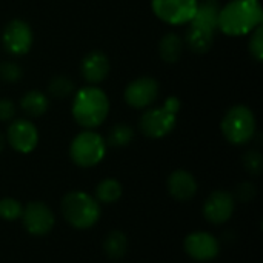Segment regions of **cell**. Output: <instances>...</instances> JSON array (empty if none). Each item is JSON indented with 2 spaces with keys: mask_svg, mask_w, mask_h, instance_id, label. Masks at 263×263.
Wrapping results in <instances>:
<instances>
[{
  "mask_svg": "<svg viewBox=\"0 0 263 263\" xmlns=\"http://www.w3.org/2000/svg\"><path fill=\"white\" fill-rule=\"evenodd\" d=\"M49 108V99L42 91L32 89L20 99V109L29 117H40Z\"/></svg>",
  "mask_w": 263,
  "mask_h": 263,
  "instance_id": "17",
  "label": "cell"
},
{
  "mask_svg": "<svg viewBox=\"0 0 263 263\" xmlns=\"http://www.w3.org/2000/svg\"><path fill=\"white\" fill-rule=\"evenodd\" d=\"M74 89H76L74 82L66 76H55V77L51 79V82L48 85V92L54 99L69 97L74 92Z\"/></svg>",
  "mask_w": 263,
  "mask_h": 263,
  "instance_id": "22",
  "label": "cell"
},
{
  "mask_svg": "<svg viewBox=\"0 0 263 263\" xmlns=\"http://www.w3.org/2000/svg\"><path fill=\"white\" fill-rule=\"evenodd\" d=\"M106 154V142L105 139L92 131L85 129L79 133L69 146L71 160L80 168H92L99 165Z\"/></svg>",
  "mask_w": 263,
  "mask_h": 263,
  "instance_id": "7",
  "label": "cell"
},
{
  "mask_svg": "<svg viewBox=\"0 0 263 263\" xmlns=\"http://www.w3.org/2000/svg\"><path fill=\"white\" fill-rule=\"evenodd\" d=\"M22 222L25 230L32 236H45L54 227L52 211L42 202H31L22 210Z\"/></svg>",
  "mask_w": 263,
  "mask_h": 263,
  "instance_id": "12",
  "label": "cell"
},
{
  "mask_svg": "<svg viewBox=\"0 0 263 263\" xmlns=\"http://www.w3.org/2000/svg\"><path fill=\"white\" fill-rule=\"evenodd\" d=\"M254 196H256V186L253 183H250V182L240 183L237 186V190H236V197L240 202H243V203H247L251 199H254Z\"/></svg>",
  "mask_w": 263,
  "mask_h": 263,
  "instance_id": "28",
  "label": "cell"
},
{
  "mask_svg": "<svg viewBox=\"0 0 263 263\" xmlns=\"http://www.w3.org/2000/svg\"><path fill=\"white\" fill-rule=\"evenodd\" d=\"M134 139V131L126 123H117L109 129L108 134V145L112 148H123L128 146Z\"/></svg>",
  "mask_w": 263,
  "mask_h": 263,
  "instance_id": "21",
  "label": "cell"
},
{
  "mask_svg": "<svg viewBox=\"0 0 263 263\" xmlns=\"http://www.w3.org/2000/svg\"><path fill=\"white\" fill-rule=\"evenodd\" d=\"M22 210L23 208H22L20 202L15 200V199L6 197V199L0 200V219H3V220L12 222V220L20 219Z\"/></svg>",
  "mask_w": 263,
  "mask_h": 263,
  "instance_id": "23",
  "label": "cell"
},
{
  "mask_svg": "<svg viewBox=\"0 0 263 263\" xmlns=\"http://www.w3.org/2000/svg\"><path fill=\"white\" fill-rule=\"evenodd\" d=\"M23 76V71H22V66L15 62H5V63H0V79L8 82V83H15L22 79Z\"/></svg>",
  "mask_w": 263,
  "mask_h": 263,
  "instance_id": "24",
  "label": "cell"
},
{
  "mask_svg": "<svg viewBox=\"0 0 263 263\" xmlns=\"http://www.w3.org/2000/svg\"><path fill=\"white\" fill-rule=\"evenodd\" d=\"M6 142L9 146L22 154H29L39 143V131L28 119H17L8 126Z\"/></svg>",
  "mask_w": 263,
  "mask_h": 263,
  "instance_id": "11",
  "label": "cell"
},
{
  "mask_svg": "<svg viewBox=\"0 0 263 263\" xmlns=\"http://www.w3.org/2000/svg\"><path fill=\"white\" fill-rule=\"evenodd\" d=\"M180 105V99L171 96L165 100L163 105L157 108H148L139 120V126L143 136L149 139H162L168 136L176 126Z\"/></svg>",
  "mask_w": 263,
  "mask_h": 263,
  "instance_id": "5",
  "label": "cell"
},
{
  "mask_svg": "<svg viewBox=\"0 0 263 263\" xmlns=\"http://www.w3.org/2000/svg\"><path fill=\"white\" fill-rule=\"evenodd\" d=\"M109 71H111V63H109L108 55L102 51H97V49L88 52L80 63L82 77L89 85L102 83L108 77Z\"/></svg>",
  "mask_w": 263,
  "mask_h": 263,
  "instance_id": "15",
  "label": "cell"
},
{
  "mask_svg": "<svg viewBox=\"0 0 263 263\" xmlns=\"http://www.w3.org/2000/svg\"><path fill=\"white\" fill-rule=\"evenodd\" d=\"M159 94V82L149 76H142L126 85L123 99L134 109H146L157 100Z\"/></svg>",
  "mask_w": 263,
  "mask_h": 263,
  "instance_id": "10",
  "label": "cell"
},
{
  "mask_svg": "<svg viewBox=\"0 0 263 263\" xmlns=\"http://www.w3.org/2000/svg\"><path fill=\"white\" fill-rule=\"evenodd\" d=\"M263 22V9L259 0H231L220 6L217 28L220 32L237 37L248 35Z\"/></svg>",
  "mask_w": 263,
  "mask_h": 263,
  "instance_id": "1",
  "label": "cell"
},
{
  "mask_svg": "<svg viewBox=\"0 0 263 263\" xmlns=\"http://www.w3.org/2000/svg\"><path fill=\"white\" fill-rule=\"evenodd\" d=\"M122 196V185L116 179H105L96 188V200L99 203H114Z\"/></svg>",
  "mask_w": 263,
  "mask_h": 263,
  "instance_id": "19",
  "label": "cell"
},
{
  "mask_svg": "<svg viewBox=\"0 0 263 263\" xmlns=\"http://www.w3.org/2000/svg\"><path fill=\"white\" fill-rule=\"evenodd\" d=\"M243 166L245 170L253 174V176H259L263 170V157L262 154L256 149H250L245 156H243Z\"/></svg>",
  "mask_w": 263,
  "mask_h": 263,
  "instance_id": "25",
  "label": "cell"
},
{
  "mask_svg": "<svg viewBox=\"0 0 263 263\" xmlns=\"http://www.w3.org/2000/svg\"><path fill=\"white\" fill-rule=\"evenodd\" d=\"M14 117H15V103L8 97L0 99V120L9 122Z\"/></svg>",
  "mask_w": 263,
  "mask_h": 263,
  "instance_id": "27",
  "label": "cell"
},
{
  "mask_svg": "<svg viewBox=\"0 0 263 263\" xmlns=\"http://www.w3.org/2000/svg\"><path fill=\"white\" fill-rule=\"evenodd\" d=\"M220 3L219 0H202L199 2L197 11L190 22L186 31V45L197 54H205L214 43L217 28Z\"/></svg>",
  "mask_w": 263,
  "mask_h": 263,
  "instance_id": "2",
  "label": "cell"
},
{
  "mask_svg": "<svg viewBox=\"0 0 263 263\" xmlns=\"http://www.w3.org/2000/svg\"><path fill=\"white\" fill-rule=\"evenodd\" d=\"M168 191L176 200L186 202L196 196L197 182L191 173L185 170H177L168 179Z\"/></svg>",
  "mask_w": 263,
  "mask_h": 263,
  "instance_id": "16",
  "label": "cell"
},
{
  "mask_svg": "<svg viewBox=\"0 0 263 263\" xmlns=\"http://www.w3.org/2000/svg\"><path fill=\"white\" fill-rule=\"evenodd\" d=\"M103 250L108 257L111 259H122L126 254L128 250V239L122 231H111L105 242H103Z\"/></svg>",
  "mask_w": 263,
  "mask_h": 263,
  "instance_id": "20",
  "label": "cell"
},
{
  "mask_svg": "<svg viewBox=\"0 0 263 263\" xmlns=\"http://www.w3.org/2000/svg\"><path fill=\"white\" fill-rule=\"evenodd\" d=\"M183 48H185V42L182 40V37L177 35L176 32H168L159 42L160 59L166 63H176L182 57Z\"/></svg>",
  "mask_w": 263,
  "mask_h": 263,
  "instance_id": "18",
  "label": "cell"
},
{
  "mask_svg": "<svg viewBox=\"0 0 263 263\" xmlns=\"http://www.w3.org/2000/svg\"><path fill=\"white\" fill-rule=\"evenodd\" d=\"M71 112L82 128L94 129L106 120L109 114V99L106 92L97 86H83L74 94Z\"/></svg>",
  "mask_w": 263,
  "mask_h": 263,
  "instance_id": "3",
  "label": "cell"
},
{
  "mask_svg": "<svg viewBox=\"0 0 263 263\" xmlns=\"http://www.w3.org/2000/svg\"><path fill=\"white\" fill-rule=\"evenodd\" d=\"M199 0H151L153 12L168 25H186L194 17Z\"/></svg>",
  "mask_w": 263,
  "mask_h": 263,
  "instance_id": "8",
  "label": "cell"
},
{
  "mask_svg": "<svg viewBox=\"0 0 263 263\" xmlns=\"http://www.w3.org/2000/svg\"><path fill=\"white\" fill-rule=\"evenodd\" d=\"M3 148H5V137L3 134H0V153L3 151Z\"/></svg>",
  "mask_w": 263,
  "mask_h": 263,
  "instance_id": "29",
  "label": "cell"
},
{
  "mask_svg": "<svg viewBox=\"0 0 263 263\" xmlns=\"http://www.w3.org/2000/svg\"><path fill=\"white\" fill-rule=\"evenodd\" d=\"M62 214L71 227L88 230L100 217V203L83 191H71L62 199Z\"/></svg>",
  "mask_w": 263,
  "mask_h": 263,
  "instance_id": "4",
  "label": "cell"
},
{
  "mask_svg": "<svg viewBox=\"0 0 263 263\" xmlns=\"http://www.w3.org/2000/svg\"><path fill=\"white\" fill-rule=\"evenodd\" d=\"M250 43H248V48H250V52L251 55L257 60V62H262L263 60V26H257L251 34H250Z\"/></svg>",
  "mask_w": 263,
  "mask_h": 263,
  "instance_id": "26",
  "label": "cell"
},
{
  "mask_svg": "<svg viewBox=\"0 0 263 263\" xmlns=\"http://www.w3.org/2000/svg\"><path fill=\"white\" fill-rule=\"evenodd\" d=\"M2 42L5 49L12 55H25L31 51L34 43V32L28 22L14 18L3 28Z\"/></svg>",
  "mask_w": 263,
  "mask_h": 263,
  "instance_id": "9",
  "label": "cell"
},
{
  "mask_svg": "<svg viewBox=\"0 0 263 263\" xmlns=\"http://www.w3.org/2000/svg\"><path fill=\"white\" fill-rule=\"evenodd\" d=\"M185 251L190 257L199 262H210L220 253V245L210 233L197 231L185 239Z\"/></svg>",
  "mask_w": 263,
  "mask_h": 263,
  "instance_id": "14",
  "label": "cell"
},
{
  "mask_svg": "<svg viewBox=\"0 0 263 263\" xmlns=\"http://www.w3.org/2000/svg\"><path fill=\"white\" fill-rule=\"evenodd\" d=\"M234 205H236V200H234L233 194L222 191V190L214 191L205 200V205H203L205 219L210 223L222 225L231 219V216L234 213Z\"/></svg>",
  "mask_w": 263,
  "mask_h": 263,
  "instance_id": "13",
  "label": "cell"
},
{
  "mask_svg": "<svg viewBox=\"0 0 263 263\" xmlns=\"http://www.w3.org/2000/svg\"><path fill=\"white\" fill-rule=\"evenodd\" d=\"M256 116L251 108L245 105H236L227 111L222 119L220 129L223 137L231 145H247L254 139L256 134Z\"/></svg>",
  "mask_w": 263,
  "mask_h": 263,
  "instance_id": "6",
  "label": "cell"
}]
</instances>
